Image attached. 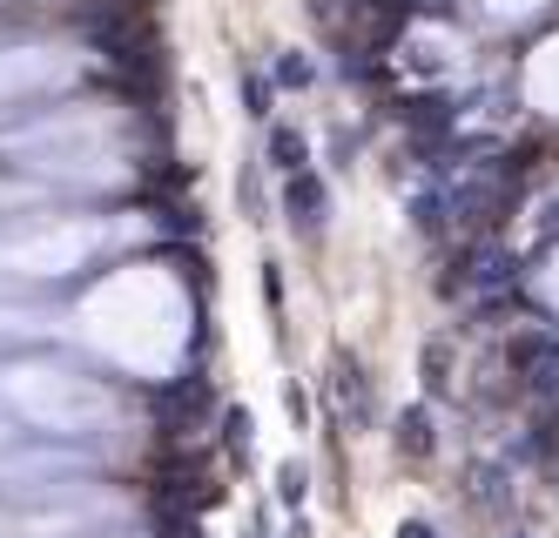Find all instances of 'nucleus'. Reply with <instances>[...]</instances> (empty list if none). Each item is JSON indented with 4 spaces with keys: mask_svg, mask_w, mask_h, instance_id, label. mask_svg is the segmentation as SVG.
<instances>
[{
    "mask_svg": "<svg viewBox=\"0 0 559 538\" xmlns=\"http://www.w3.org/2000/svg\"><path fill=\"white\" fill-rule=\"evenodd\" d=\"M284 216H290V229H297V236H324L331 189H324V176H317V169L284 176Z\"/></svg>",
    "mask_w": 559,
    "mask_h": 538,
    "instance_id": "1",
    "label": "nucleus"
},
{
    "mask_svg": "<svg viewBox=\"0 0 559 538\" xmlns=\"http://www.w3.org/2000/svg\"><path fill=\"white\" fill-rule=\"evenodd\" d=\"M391 438H397V451H405V458H431V444H438V438H431V404H412L405 418L391 425Z\"/></svg>",
    "mask_w": 559,
    "mask_h": 538,
    "instance_id": "2",
    "label": "nucleus"
},
{
    "mask_svg": "<svg viewBox=\"0 0 559 538\" xmlns=\"http://www.w3.org/2000/svg\"><path fill=\"white\" fill-rule=\"evenodd\" d=\"M270 169H276V176H297V169H310V142L290 129V121H276V129H270Z\"/></svg>",
    "mask_w": 559,
    "mask_h": 538,
    "instance_id": "3",
    "label": "nucleus"
},
{
    "mask_svg": "<svg viewBox=\"0 0 559 538\" xmlns=\"http://www.w3.org/2000/svg\"><path fill=\"white\" fill-rule=\"evenodd\" d=\"M331 391H337V404L350 410V418H357V425H365V418H371V384H365V370H357L350 357H337V378H331Z\"/></svg>",
    "mask_w": 559,
    "mask_h": 538,
    "instance_id": "4",
    "label": "nucleus"
},
{
    "mask_svg": "<svg viewBox=\"0 0 559 538\" xmlns=\"http://www.w3.org/2000/svg\"><path fill=\"white\" fill-rule=\"evenodd\" d=\"M425 391H431V397L452 391V344H445V337L425 344Z\"/></svg>",
    "mask_w": 559,
    "mask_h": 538,
    "instance_id": "5",
    "label": "nucleus"
},
{
    "mask_svg": "<svg viewBox=\"0 0 559 538\" xmlns=\"http://www.w3.org/2000/svg\"><path fill=\"white\" fill-rule=\"evenodd\" d=\"M223 444L236 451V458H250V444H257V418H250V410H223Z\"/></svg>",
    "mask_w": 559,
    "mask_h": 538,
    "instance_id": "6",
    "label": "nucleus"
},
{
    "mask_svg": "<svg viewBox=\"0 0 559 538\" xmlns=\"http://www.w3.org/2000/svg\"><path fill=\"white\" fill-rule=\"evenodd\" d=\"M276 499H284L290 512H297V505L310 499V471H304L297 458H290V465H276Z\"/></svg>",
    "mask_w": 559,
    "mask_h": 538,
    "instance_id": "7",
    "label": "nucleus"
},
{
    "mask_svg": "<svg viewBox=\"0 0 559 538\" xmlns=\"http://www.w3.org/2000/svg\"><path fill=\"white\" fill-rule=\"evenodd\" d=\"M310 74H317V68H310L297 48H290V55H276V88H310Z\"/></svg>",
    "mask_w": 559,
    "mask_h": 538,
    "instance_id": "8",
    "label": "nucleus"
},
{
    "mask_svg": "<svg viewBox=\"0 0 559 538\" xmlns=\"http://www.w3.org/2000/svg\"><path fill=\"white\" fill-rule=\"evenodd\" d=\"M472 499H478V505H499V499H506V471H499V465H486V471L472 478Z\"/></svg>",
    "mask_w": 559,
    "mask_h": 538,
    "instance_id": "9",
    "label": "nucleus"
},
{
    "mask_svg": "<svg viewBox=\"0 0 559 538\" xmlns=\"http://www.w3.org/2000/svg\"><path fill=\"white\" fill-rule=\"evenodd\" d=\"M243 101H250L243 115H257V121L270 115V81H263V74H243Z\"/></svg>",
    "mask_w": 559,
    "mask_h": 538,
    "instance_id": "10",
    "label": "nucleus"
},
{
    "mask_svg": "<svg viewBox=\"0 0 559 538\" xmlns=\"http://www.w3.org/2000/svg\"><path fill=\"white\" fill-rule=\"evenodd\" d=\"M236 202L250 210V223H263V182H257V176H243V182H236Z\"/></svg>",
    "mask_w": 559,
    "mask_h": 538,
    "instance_id": "11",
    "label": "nucleus"
},
{
    "mask_svg": "<svg viewBox=\"0 0 559 538\" xmlns=\"http://www.w3.org/2000/svg\"><path fill=\"white\" fill-rule=\"evenodd\" d=\"M284 410H290V418H297V425H304V418H310V397H304V391H297V384H290V391H284Z\"/></svg>",
    "mask_w": 559,
    "mask_h": 538,
    "instance_id": "12",
    "label": "nucleus"
},
{
    "mask_svg": "<svg viewBox=\"0 0 559 538\" xmlns=\"http://www.w3.org/2000/svg\"><path fill=\"white\" fill-rule=\"evenodd\" d=\"M397 538H438V525L431 518H405V525H397Z\"/></svg>",
    "mask_w": 559,
    "mask_h": 538,
    "instance_id": "13",
    "label": "nucleus"
},
{
    "mask_svg": "<svg viewBox=\"0 0 559 538\" xmlns=\"http://www.w3.org/2000/svg\"><path fill=\"white\" fill-rule=\"evenodd\" d=\"M506 538H533V531H506Z\"/></svg>",
    "mask_w": 559,
    "mask_h": 538,
    "instance_id": "14",
    "label": "nucleus"
}]
</instances>
